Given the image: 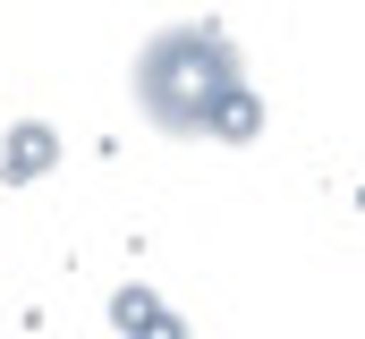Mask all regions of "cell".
Instances as JSON below:
<instances>
[{
	"label": "cell",
	"mask_w": 365,
	"mask_h": 339,
	"mask_svg": "<svg viewBox=\"0 0 365 339\" xmlns=\"http://www.w3.org/2000/svg\"><path fill=\"white\" fill-rule=\"evenodd\" d=\"M136 102L170 136H230V145L255 136V93H238V51L212 26L153 34L145 60H136Z\"/></svg>",
	"instance_id": "cell-1"
},
{
	"label": "cell",
	"mask_w": 365,
	"mask_h": 339,
	"mask_svg": "<svg viewBox=\"0 0 365 339\" xmlns=\"http://www.w3.org/2000/svg\"><path fill=\"white\" fill-rule=\"evenodd\" d=\"M34 162H51V136H43V127H17V153H9V170L26 178Z\"/></svg>",
	"instance_id": "cell-2"
},
{
	"label": "cell",
	"mask_w": 365,
	"mask_h": 339,
	"mask_svg": "<svg viewBox=\"0 0 365 339\" xmlns=\"http://www.w3.org/2000/svg\"><path fill=\"white\" fill-rule=\"evenodd\" d=\"M119 314H128V323H145V314H153V297H145V288H128V297H119ZM153 339H179V331H170V323H153Z\"/></svg>",
	"instance_id": "cell-3"
}]
</instances>
